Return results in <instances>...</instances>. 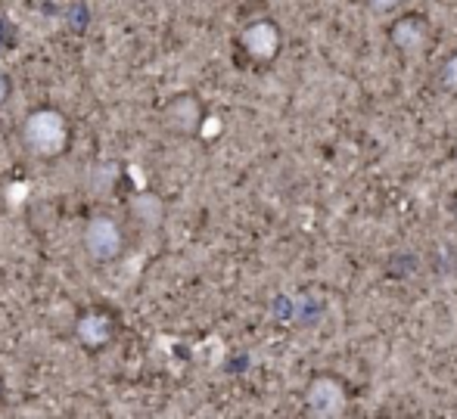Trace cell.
<instances>
[{
  "label": "cell",
  "mask_w": 457,
  "mask_h": 419,
  "mask_svg": "<svg viewBox=\"0 0 457 419\" xmlns=\"http://www.w3.org/2000/svg\"><path fill=\"white\" fill-rule=\"evenodd\" d=\"M240 44L255 62H268V60H274L277 50H280V31H277L274 22L259 19V22H249L246 29H243Z\"/></svg>",
  "instance_id": "obj_5"
},
{
  "label": "cell",
  "mask_w": 457,
  "mask_h": 419,
  "mask_svg": "<svg viewBox=\"0 0 457 419\" xmlns=\"http://www.w3.org/2000/svg\"><path fill=\"white\" fill-rule=\"evenodd\" d=\"M162 127L175 137H193L203 127V103L193 94H178L165 103Z\"/></svg>",
  "instance_id": "obj_4"
},
{
  "label": "cell",
  "mask_w": 457,
  "mask_h": 419,
  "mask_svg": "<svg viewBox=\"0 0 457 419\" xmlns=\"http://www.w3.org/2000/svg\"><path fill=\"white\" fill-rule=\"evenodd\" d=\"M367 4H370V6H373V10H377V12H389L392 6L398 4V0H367Z\"/></svg>",
  "instance_id": "obj_11"
},
{
  "label": "cell",
  "mask_w": 457,
  "mask_h": 419,
  "mask_svg": "<svg viewBox=\"0 0 457 419\" xmlns=\"http://www.w3.org/2000/svg\"><path fill=\"white\" fill-rule=\"evenodd\" d=\"M125 224L112 215H94L87 218L85 230H81V249L85 258L96 267H109V264L121 261L125 255Z\"/></svg>",
  "instance_id": "obj_2"
},
{
  "label": "cell",
  "mask_w": 457,
  "mask_h": 419,
  "mask_svg": "<svg viewBox=\"0 0 457 419\" xmlns=\"http://www.w3.org/2000/svg\"><path fill=\"white\" fill-rule=\"evenodd\" d=\"M305 401H308V410H312V414H318V416H337V414H343L345 391H343V385H339L337 379L320 376V379H314V382L308 385Z\"/></svg>",
  "instance_id": "obj_6"
},
{
  "label": "cell",
  "mask_w": 457,
  "mask_h": 419,
  "mask_svg": "<svg viewBox=\"0 0 457 419\" xmlns=\"http://www.w3.org/2000/svg\"><path fill=\"white\" fill-rule=\"evenodd\" d=\"M131 215L137 218L144 227H159L165 218V205H162V199L153 196V193H140L131 205Z\"/></svg>",
  "instance_id": "obj_8"
},
{
  "label": "cell",
  "mask_w": 457,
  "mask_h": 419,
  "mask_svg": "<svg viewBox=\"0 0 457 419\" xmlns=\"http://www.w3.org/2000/svg\"><path fill=\"white\" fill-rule=\"evenodd\" d=\"M423 41H427V25L417 16L398 19L395 29H392V44L398 50H404V53H417L423 47Z\"/></svg>",
  "instance_id": "obj_7"
},
{
  "label": "cell",
  "mask_w": 457,
  "mask_h": 419,
  "mask_svg": "<svg viewBox=\"0 0 457 419\" xmlns=\"http://www.w3.org/2000/svg\"><path fill=\"white\" fill-rule=\"evenodd\" d=\"M6 398V382H4V373H0V404H4Z\"/></svg>",
  "instance_id": "obj_12"
},
{
  "label": "cell",
  "mask_w": 457,
  "mask_h": 419,
  "mask_svg": "<svg viewBox=\"0 0 457 419\" xmlns=\"http://www.w3.org/2000/svg\"><path fill=\"white\" fill-rule=\"evenodd\" d=\"M10 94H12L10 75H6V72H0V106H4V103L10 100Z\"/></svg>",
  "instance_id": "obj_10"
},
{
  "label": "cell",
  "mask_w": 457,
  "mask_h": 419,
  "mask_svg": "<svg viewBox=\"0 0 457 419\" xmlns=\"http://www.w3.org/2000/svg\"><path fill=\"white\" fill-rule=\"evenodd\" d=\"M119 335V320L109 308H85L72 324V339L87 354H100Z\"/></svg>",
  "instance_id": "obj_3"
},
{
  "label": "cell",
  "mask_w": 457,
  "mask_h": 419,
  "mask_svg": "<svg viewBox=\"0 0 457 419\" xmlns=\"http://www.w3.org/2000/svg\"><path fill=\"white\" fill-rule=\"evenodd\" d=\"M19 140L35 159L54 162V159L66 156L69 146H72V121H69V115L62 109L37 106L22 119Z\"/></svg>",
  "instance_id": "obj_1"
},
{
  "label": "cell",
  "mask_w": 457,
  "mask_h": 419,
  "mask_svg": "<svg viewBox=\"0 0 457 419\" xmlns=\"http://www.w3.org/2000/svg\"><path fill=\"white\" fill-rule=\"evenodd\" d=\"M442 84H445L448 90H457V53L442 66Z\"/></svg>",
  "instance_id": "obj_9"
}]
</instances>
